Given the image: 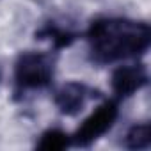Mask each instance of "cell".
I'll list each match as a JSON object with an SVG mask.
<instances>
[{
	"label": "cell",
	"mask_w": 151,
	"mask_h": 151,
	"mask_svg": "<svg viewBox=\"0 0 151 151\" xmlns=\"http://www.w3.org/2000/svg\"><path fill=\"white\" fill-rule=\"evenodd\" d=\"M87 41L93 60L110 64L142 55L149 48L151 30L144 22L126 18H100L89 25Z\"/></svg>",
	"instance_id": "obj_1"
},
{
	"label": "cell",
	"mask_w": 151,
	"mask_h": 151,
	"mask_svg": "<svg viewBox=\"0 0 151 151\" xmlns=\"http://www.w3.org/2000/svg\"><path fill=\"white\" fill-rule=\"evenodd\" d=\"M91 96H93V89L87 87L86 84H82V82H68L55 93L53 101H55L60 114L77 116L86 107V103L89 101Z\"/></svg>",
	"instance_id": "obj_5"
},
{
	"label": "cell",
	"mask_w": 151,
	"mask_h": 151,
	"mask_svg": "<svg viewBox=\"0 0 151 151\" xmlns=\"http://www.w3.org/2000/svg\"><path fill=\"white\" fill-rule=\"evenodd\" d=\"M69 144H71V137L68 133H64L59 128H50L45 133H41L37 147L45 151H60V149H66Z\"/></svg>",
	"instance_id": "obj_6"
},
{
	"label": "cell",
	"mask_w": 151,
	"mask_h": 151,
	"mask_svg": "<svg viewBox=\"0 0 151 151\" xmlns=\"http://www.w3.org/2000/svg\"><path fill=\"white\" fill-rule=\"evenodd\" d=\"M0 80H2V68H0Z\"/></svg>",
	"instance_id": "obj_9"
},
{
	"label": "cell",
	"mask_w": 151,
	"mask_h": 151,
	"mask_svg": "<svg viewBox=\"0 0 151 151\" xmlns=\"http://www.w3.org/2000/svg\"><path fill=\"white\" fill-rule=\"evenodd\" d=\"M119 117V105L117 101H105L101 103L80 126L75 132V135L71 137V142L75 146L80 147H87L93 142H96L100 137H103L107 132L112 130V126L116 124Z\"/></svg>",
	"instance_id": "obj_3"
},
{
	"label": "cell",
	"mask_w": 151,
	"mask_h": 151,
	"mask_svg": "<svg viewBox=\"0 0 151 151\" xmlns=\"http://www.w3.org/2000/svg\"><path fill=\"white\" fill-rule=\"evenodd\" d=\"M53 59L41 52H25L14 64V82L20 91L45 89L53 78Z\"/></svg>",
	"instance_id": "obj_2"
},
{
	"label": "cell",
	"mask_w": 151,
	"mask_h": 151,
	"mask_svg": "<svg viewBox=\"0 0 151 151\" xmlns=\"http://www.w3.org/2000/svg\"><path fill=\"white\" fill-rule=\"evenodd\" d=\"M149 144H151V135L147 123L133 124L124 137V146L128 149H147Z\"/></svg>",
	"instance_id": "obj_7"
},
{
	"label": "cell",
	"mask_w": 151,
	"mask_h": 151,
	"mask_svg": "<svg viewBox=\"0 0 151 151\" xmlns=\"http://www.w3.org/2000/svg\"><path fill=\"white\" fill-rule=\"evenodd\" d=\"M147 84V71L142 64H126L114 69L110 77L112 91L117 98H130Z\"/></svg>",
	"instance_id": "obj_4"
},
{
	"label": "cell",
	"mask_w": 151,
	"mask_h": 151,
	"mask_svg": "<svg viewBox=\"0 0 151 151\" xmlns=\"http://www.w3.org/2000/svg\"><path fill=\"white\" fill-rule=\"evenodd\" d=\"M39 37H41V39L48 37V39H50L57 48L68 46V45L75 39V36H73L71 32L62 30V29H59V27H55V25H46V27L39 32Z\"/></svg>",
	"instance_id": "obj_8"
}]
</instances>
